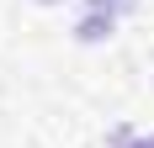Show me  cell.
Listing matches in <instances>:
<instances>
[{
    "label": "cell",
    "instance_id": "1",
    "mask_svg": "<svg viewBox=\"0 0 154 148\" xmlns=\"http://www.w3.org/2000/svg\"><path fill=\"white\" fill-rule=\"evenodd\" d=\"M122 148H154V138H128Z\"/></svg>",
    "mask_w": 154,
    "mask_h": 148
}]
</instances>
